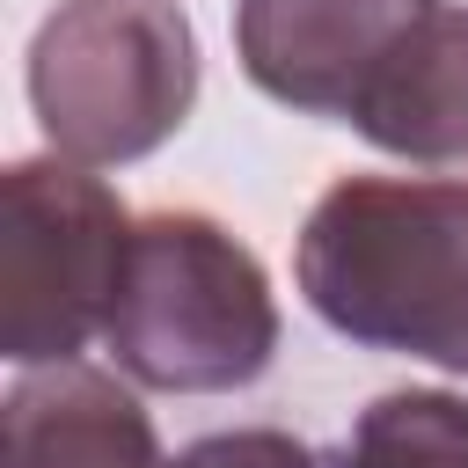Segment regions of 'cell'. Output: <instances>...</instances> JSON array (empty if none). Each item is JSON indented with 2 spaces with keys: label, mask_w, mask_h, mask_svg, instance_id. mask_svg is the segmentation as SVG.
I'll return each mask as SVG.
<instances>
[{
  "label": "cell",
  "mask_w": 468,
  "mask_h": 468,
  "mask_svg": "<svg viewBox=\"0 0 468 468\" xmlns=\"http://www.w3.org/2000/svg\"><path fill=\"white\" fill-rule=\"evenodd\" d=\"M300 300L366 351L468 373V183L344 176L292 249Z\"/></svg>",
  "instance_id": "cell-1"
},
{
  "label": "cell",
  "mask_w": 468,
  "mask_h": 468,
  "mask_svg": "<svg viewBox=\"0 0 468 468\" xmlns=\"http://www.w3.org/2000/svg\"><path fill=\"white\" fill-rule=\"evenodd\" d=\"M124 380L161 395H234L278 358V300L249 241L205 212L132 227L117 307L102 329Z\"/></svg>",
  "instance_id": "cell-2"
},
{
  "label": "cell",
  "mask_w": 468,
  "mask_h": 468,
  "mask_svg": "<svg viewBox=\"0 0 468 468\" xmlns=\"http://www.w3.org/2000/svg\"><path fill=\"white\" fill-rule=\"evenodd\" d=\"M190 102L197 29L176 0H58L29 37V110L73 168L146 161Z\"/></svg>",
  "instance_id": "cell-3"
},
{
  "label": "cell",
  "mask_w": 468,
  "mask_h": 468,
  "mask_svg": "<svg viewBox=\"0 0 468 468\" xmlns=\"http://www.w3.org/2000/svg\"><path fill=\"white\" fill-rule=\"evenodd\" d=\"M132 227L117 190L58 154L0 176V351L15 366H73L110 329Z\"/></svg>",
  "instance_id": "cell-4"
},
{
  "label": "cell",
  "mask_w": 468,
  "mask_h": 468,
  "mask_svg": "<svg viewBox=\"0 0 468 468\" xmlns=\"http://www.w3.org/2000/svg\"><path fill=\"white\" fill-rule=\"evenodd\" d=\"M431 7L439 0H234V58L256 95L351 124L380 66Z\"/></svg>",
  "instance_id": "cell-5"
},
{
  "label": "cell",
  "mask_w": 468,
  "mask_h": 468,
  "mask_svg": "<svg viewBox=\"0 0 468 468\" xmlns=\"http://www.w3.org/2000/svg\"><path fill=\"white\" fill-rule=\"evenodd\" d=\"M0 468H176L154 439V417L117 373L95 366H37L7 388L0 410Z\"/></svg>",
  "instance_id": "cell-6"
},
{
  "label": "cell",
  "mask_w": 468,
  "mask_h": 468,
  "mask_svg": "<svg viewBox=\"0 0 468 468\" xmlns=\"http://www.w3.org/2000/svg\"><path fill=\"white\" fill-rule=\"evenodd\" d=\"M351 132L395 161H468V0H439L380 66Z\"/></svg>",
  "instance_id": "cell-7"
},
{
  "label": "cell",
  "mask_w": 468,
  "mask_h": 468,
  "mask_svg": "<svg viewBox=\"0 0 468 468\" xmlns=\"http://www.w3.org/2000/svg\"><path fill=\"white\" fill-rule=\"evenodd\" d=\"M351 468H468V402L446 388H395L351 431Z\"/></svg>",
  "instance_id": "cell-8"
},
{
  "label": "cell",
  "mask_w": 468,
  "mask_h": 468,
  "mask_svg": "<svg viewBox=\"0 0 468 468\" xmlns=\"http://www.w3.org/2000/svg\"><path fill=\"white\" fill-rule=\"evenodd\" d=\"M176 468H351V461H322L292 431H212Z\"/></svg>",
  "instance_id": "cell-9"
}]
</instances>
